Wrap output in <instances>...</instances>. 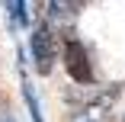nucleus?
<instances>
[{
  "mask_svg": "<svg viewBox=\"0 0 125 122\" xmlns=\"http://www.w3.org/2000/svg\"><path fill=\"white\" fill-rule=\"evenodd\" d=\"M10 16L16 26H29V10H26V0H10Z\"/></svg>",
  "mask_w": 125,
  "mask_h": 122,
  "instance_id": "4",
  "label": "nucleus"
},
{
  "mask_svg": "<svg viewBox=\"0 0 125 122\" xmlns=\"http://www.w3.org/2000/svg\"><path fill=\"white\" fill-rule=\"evenodd\" d=\"M64 67H67L71 80H77V84H93V64H90V55H87L83 42L67 39V45H64Z\"/></svg>",
  "mask_w": 125,
  "mask_h": 122,
  "instance_id": "1",
  "label": "nucleus"
},
{
  "mask_svg": "<svg viewBox=\"0 0 125 122\" xmlns=\"http://www.w3.org/2000/svg\"><path fill=\"white\" fill-rule=\"evenodd\" d=\"M0 122H13V119H10V116H0Z\"/></svg>",
  "mask_w": 125,
  "mask_h": 122,
  "instance_id": "6",
  "label": "nucleus"
},
{
  "mask_svg": "<svg viewBox=\"0 0 125 122\" xmlns=\"http://www.w3.org/2000/svg\"><path fill=\"white\" fill-rule=\"evenodd\" d=\"M83 0H48V16H55V19H64V16H74L80 10Z\"/></svg>",
  "mask_w": 125,
  "mask_h": 122,
  "instance_id": "3",
  "label": "nucleus"
},
{
  "mask_svg": "<svg viewBox=\"0 0 125 122\" xmlns=\"http://www.w3.org/2000/svg\"><path fill=\"white\" fill-rule=\"evenodd\" d=\"M29 52H32V61H35V71L48 74L55 67V35L48 26H39L29 39Z\"/></svg>",
  "mask_w": 125,
  "mask_h": 122,
  "instance_id": "2",
  "label": "nucleus"
},
{
  "mask_svg": "<svg viewBox=\"0 0 125 122\" xmlns=\"http://www.w3.org/2000/svg\"><path fill=\"white\" fill-rule=\"evenodd\" d=\"M22 96H26V106H29L32 122H45V119H42V109H39V100H35V93H32V87H29V84L22 87Z\"/></svg>",
  "mask_w": 125,
  "mask_h": 122,
  "instance_id": "5",
  "label": "nucleus"
}]
</instances>
